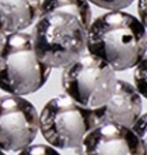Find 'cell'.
Listing matches in <instances>:
<instances>
[{
	"mask_svg": "<svg viewBox=\"0 0 147 155\" xmlns=\"http://www.w3.org/2000/svg\"><path fill=\"white\" fill-rule=\"evenodd\" d=\"M129 129L134 132V135L143 143V144H146V113L140 114L139 118L135 121L134 125H132Z\"/></svg>",
	"mask_w": 147,
	"mask_h": 155,
	"instance_id": "obj_14",
	"label": "cell"
},
{
	"mask_svg": "<svg viewBox=\"0 0 147 155\" xmlns=\"http://www.w3.org/2000/svg\"><path fill=\"white\" fill-rule=\"evenodd\" d=\"M63 70L65 95L83 107L93 110L102 106L115 90L116 72L90 53H83Z\"/></svg>",
	"mask_w": 147,
	"mask_h": 155,
	"instance_id": "obj_5",
	"label": "cell"
},
{
	"mask_svg": "<svg viewBox=\"0 0 147 155\" xmlns=\"http://www.w3.org/2000/svg\"><path fill=\"white\" fill-rule=\"evenodd\" d=\"M75 151L76 155H146V144L129 128L102 124L91 129Z\"/></svg>",
	"mask_w": 147,
	"mask_h": 155,
	"instance_id": "obj_7",
	"label": "cell"
},
{
	"mask_svg": "<svg viewBox=\"0 0 147 155\" xmlns=\"http://www.w3.org/2000/svg\"><path fill=\"white\" fill-rule=\"evenodd\" d=\"M86 49L115 72L129 70L146 57V27L131 14L109 11L91 21Z\"/></svg>",
	"mask_w": 147,
	"mask_h": 155,
	"instance_id": "obj_1",
	"label": "cell"
},
{
	"mask_svg": "<svg viewBox=\"0 0 147 155\" xmlns=\"http://www.w3.org/2000/svg\"><path fill=\"white\" fill-rule=\"evenodd\" d=\"M40 131V114L23 97L0 98V150L22 151L34 142Z\"/></svg>",
	"mask_w": 147,
	"mask_h": 155,
	"instance_id": "obj_6",
	"label": "cell"
},
{
	"mask_svg": "<svg viewBox=\"0 0 147 155\" xmlns=\"http://www.w3.org/2000/svg\"><path fill=\"white\" fill-rule=\"evenodd\" d=\"M0 155H5V154H4V151H2V150H0Z\"/></svg>",
	"mask_w": 147,
	"mask_h": 155,
	"instance_id": "obj_17",
	"label": "cell"
},
{
	"mask_svg": "<svg viewBox=\"0 0 147 155\" xmlns=\"http://www.w3.org/2000/svg\"><path fill=\"white\" fill-rule=\"evenodd\" d=\"M95 127L93 110L80 106L65 94L48 101L40 113V131L53 148L76 150Z\"/></svg>",
	"mask_w": 147,
	"mask_h": 155,
	"instance_id": "obj_4",
	"label": "cell"
},
{
	"mask_svg": "<svg viewBox=\"0 0 147 155\" xmlns=\"http://www.w3.org/2000/svg\"><path fill=\"white\" fill-rule=\"evenodd\" d=\"M87 30L74 15L52 12L37 18L32 40L37 59L49 68H65L86 51Z\"/></svg>",
	"mask_w": 147,
	"mask_h": 155,
	"instance_id": "obj_2",
	"label": "cell"
},
{
	"mask_svg": "<svg viewBox=\"0 0 147 155\" xmlns=\"http://www.w3.org/2000/svg\"><path fill=\"white\" fill-rule=\"evenodd\" d=\"M97 127L102 124H117L131 128L142 114V97L125 80H116L115 90L102 106L93 109Z\"/></svg>",
	"mask_w": 147,
	"mask_h": 155,
	"instance_id": "obj_8",
	"label": "cell"
},
{
	"mask_svg": "<svg viewBox=\"0 0 147 155\" xmlns=\"http://www.w3.org/2000/svg\"><path fill=\"white\" fill-rule=\"evenodd\" d=\"M51 68L37 59L32 35H5L0 49V88L10 95L23 97L38 91L48 82Z\"/></svg>",
	"mask_w": 147,
	"mask_h": 155,
	"instance_id": "obj_3",
	"label": "cell"
},
{
	"mask_svg": "<svg viewBox=\"0 0 147 155\" xmlns=\"http://www.w3.org/2000/svg\"><path fill=\"white\" fill-rule=\"evenodd\" d=\"M19 155H62L56 148L52 146H46L42 143H37V144H30L22 151H19Z\"/></svg>",
	"mask_w": 147,
	"mask_h": 155,
	"instance_id": "obj_12",
	"label": "cell"
},
{
	"mask_svg": "<svg viewBox=\"0 0 147 155\" xmlns=\"http://www.w3.org/2000/svg\"><path fill=\"white\" fill-rule=\"evenodd\" d=\"M41 0H0V26L5 34L21 33L38 18Z\"/></svg>",
	"mask_w": 147,
	"mask_h": 155,
	"instance_id": "obj_9",
	"label": "cell"
},
{
	"mask_svg": "<svg viewBox=\"0 0 147 155\" xmlns=\"http://www.w3.org/2000/svg\"><path fill=\"white\" fill-rule=\"evenodd\" d=\"M89 3H93L97 7H101L104 10L110 11H121L124 8L129 7L134 3V0H87Z\"/></svg>",
	"mask_w": 147,
	"mask_h": 155,
	"instance_id": "obj_13",
	"label": "cell"
},
{
	"mask_svg": "<svg viewBox=\"0 0 147 155\" xmlns=\"http://www.w3.org/2000/svg\"><path fill=\"white\" fill-rule=\"evenodd\" d=\"M5 33H4V30L2 29V26H0V49H2V46H3V44H4V40H5Z\"/></svg>",
	"mask_w": 147,
	"mask_h": 155,
	"instance_id": "obj_16",
	"label": "cell"
},
{
	"mask_svg": "<svg viewBox=\"0 0 147 155\" xmlns=\"http://www.w3.org/2000/svg\"><path fill=\"white\" fill-rule=\"evenodd\" d=\"M145 4H146V0H140L139 3V15H140V23L146 27V14H145Z\"/></svg>",
	"mask_w": 147,
	"mask_h": 155,
	"instance_id": "obj_15",
	"label": "cell"
},
{
	"mask_svg": "<svg viewBox=\"0 0 147 155\" xmlns=\"http://www.w3.org/2000/svg\"><path fill=\"white\" fill-rule=\"evenodd\" d=\"M135 67H136V70L134 72V87L140 97H146V57Z\"/></svg>",
	"mask_w": 147,
	"mask_h": 155,
	"instance_id": "obj_11",
	"label": "cell"
},
{
	"mask_svg": "<svg viewBox=\"0 0 147 155\" xmlns=\"http://www.w3.org/2000/svg\"><path fill=\"white\" fill-rule=\"evenodd\" d=\"M52 12H65L74 15L89 29L91 23V7L87 0H44L40 5L38 18Z\"/></svg>",
	"mask_w": 147,
	"mask_h": 155,
	"instance_id": "obj_10",
	"label": "cell"
}]
</instances>
